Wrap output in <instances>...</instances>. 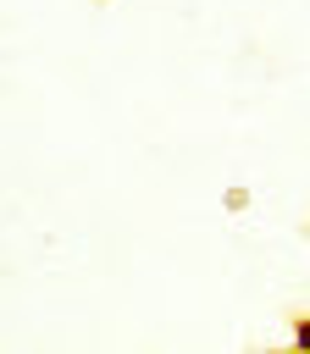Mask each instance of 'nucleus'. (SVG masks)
<instances>
[{
	"label": "nucleus",
	"instance_id": "obj_1",
	"mask_svg": "<svg viewBox=\"0 0 310 354\" xmlns=\"http://www.w3.org/2000/svg\"><path fill=\"white\" fill-rule=\"evenodd\" d=\"M249 205V188H227V210H244Z\"/></svg>",
	"mask_w": 310,
	"mask_h": 354
},
{
	"label": "nucleus",
	"instance_id": "obj_2",
	"mask_svg": "<svg viewBox=\"0 0 310 354\" xmlns=\"http://www.w3.org/2000/svg\"><path fill=\"white\" fill-rule=\"evenodd\" d=\"M293 343H299V348H310V315H304V321H293Z\"/></svg>",
	"mask_w": 310,
	"mask_h": 354
}]
</instances>
